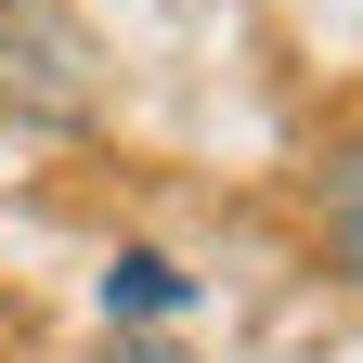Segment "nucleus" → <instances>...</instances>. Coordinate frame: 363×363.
<instances>
[{
	"instance_id": "obj_3",
	"label": "nucleus",
	"mask_w": 363,
	"mask_h": 363,
	"mask_svg": "<svg viewBox=\"0 0 363 363\" xmlns=\"http://www.w3.org/2000/svg\"><path fill=\"white\" fill-rule=\"evenodd\" d=\"M311 195H325V220H337V208H363V130H350V143H325V156H311Z\"/></svg>"
},
{
	"instance_id": "obj_2",
	"label": "nucleus",
	"mask_w": 363,
	"mask_h": 363,
	"mask_svg": "<svg viewBox=\"0 0 363 363\" xmlns=\"http://www.w3.org/2000/svg\"><path fill=\"white\" fill-rule=\"evenodd\" d=\"M182 298H195V272H182L169 247H117L104 259V325H169Z\"/></svg>"
},
{
	"instance_id": "obj_5",
	"label": "nucleus",
	"mask_w": 363,
	"mask_h": 363,
	"mask_svg": "<svg viewBox=\"0 0 363 363\" xmlns=\"http://www.w3.org/2000/svg\"><path fill=\"white\" fill-rule=\"evenodd\" d=\"M104 363H182V350H169V337H117Z\"/></svg>"
},
{
	"instance_id": "obj_1",
	"label": "nucleus",
	"mask_w": 363,
	"mask_h": 363,
	"mask_svg": "<svg viewBox=\"0 0 363 363\" xmlns=\"http://www.w3.org/2000/svg\"><path fill=\"white\" fill-rule=\"evenodd\" d=\"M91 26L78 0H0V104L39 117V130H78L91 117Z\"/></svg>"
},
{
	"instance_id": "obj_4",
	"label": "nucleus",
	"mask_w": 363,
	"mask_h": 363,
	"mask_svg": "<svg viewBox=\"0 0 363 363\" xmlns=\"http://www.w3.org/2000/svg\"><path fill=\"white\" fill-rule=\"evenodd\" d=\"M325 272H350V286H363V208H337V220H325Z\"/></svg>"
}]
</instances>
